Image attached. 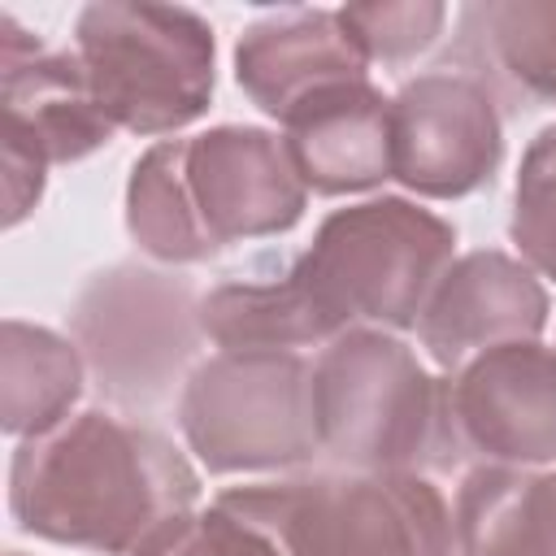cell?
<instances>
[{
  "instance_id": "6da1fadb",
  "label": "cell",
  "mask_w": 556,
  "mask_h": 556,
  "mask_svg": "<svg viewBox=\"0 0 556 556\" xmlns=\"http://www.w3.org/2000/svg\"><path fill=\"white\" fill-rule=\"evenodd\" d=\"M195 473L152 430L78 413L13 456L9 504L22 530L96 552L143 556L187 517Z\"/></svg>"
},
{
  "instance_id": "7a4b0ae2",
  "label": "cell",
  "mask_w": 556,
  "mask_h": 556,
  "mask_svg": "<svg viewBox=\"0 0 556 556\" xmlns=\"http://www.w3.org/2000/svg\"><path fill=\"white\" fill-rule=\"evenodd\" d=\"M452 243V226L434 213L404 200H369L321 226L291 282L321 321L326 339L352 317L413 326L443 282Z\"/></svg>"
},
{
  "instance_id": "3957f363",
  "label": "cell",
  "mask_w": 556,
  "mask_h": 556,
  "mask_svg": "<svg viewBox=\"0 0 556 556\" xmlns=\"http://www.w3.org/2000/svg\"><path fill=\"white\" fill-rule=\"evenodd\" d=\"M78 61L113 130L161 135L204 113L213 96V26L174 4H87Z\"/></svg>"
},
{
  "instance_id": "277c9868",
  "label": "cell",
  "mask_w": 556,
  "mask_h": 556,
  "mask_svg": "<svg viewBox=\"0 0 556 556\" xmlns=\"http://www.w3.org/2000/svg\"><path fill=\"white\" fill-rule=\"evenodd\" d=\"M317 439L361 469H413L443 460L452 400L413 352L374 330H348L313 369Z\"/></svg>"
},
{
  "instance_id": "5b68a950",
  "label": "cell",
  "mask_w": 556,
  "mask_h": 556,
  "mask_svg": "<svg viewBox=\"0 0 556 556\" xmlns=\"http://www.w3.org/2000/svg\"><path fill=\"white\" fill-rule=\"evenodd\" d=\"M222 508L287 556H452L443 500L413 473L226 491Z\"/></svg>"
},
{
  "instance_id": "8992f818",
  "label": "cell",
  "mask_w": 556,
  "mask_h": 556,
  "mask_svg": "<svg viewBox=\"0 0 556 556\" xmlns=\"http://www.w3.org/2000/svg\"><path fill=\"white\" fill-rule=\"evenodd\" d=\"M182 430L208 469L308 460L321 443L313 369L287 352H226L191 378Z\"/></svg>"
},
{
  "instance_id": "52a82bcc",
  "label": "cell",
  "mask_w": 556,
  "mask_h": 556,
  "mask_svg": "<svg viewBox=\"0 0 556 556\" xmlns=\"http://www.w3.org/2000/svg\"><path fill=\"white\" fill-rule=\"evenodd\" d=\"M0 65H4V174L9 222H17L39 195L48 161H78L109 143L113 126L96 104L78 52H39L35 35L0 13Z\"/></svg>"
},
{
  "instance_id": "ba28073f",
  "label": "cell",
  "mask_w": 556,
  "mask_h": 556,
  "mask_svg": "<svg viewBox=\"0 0 556 556\" xmlns=\"http://www.w3.org/2000/svg\"><path fill=\"white\" fill-rule=\"evenodd\" d=\"M74 330L91 374L113 400L139 404L169 387L195 343L191 287L148 269L100 274L78 308Z\"/></svg>"
},
{
  "instance_id": "9c48e42d",
  "label": "cell",
  "mask_w": 556,
  "mask_h": 556,
  "mask_svg": "<svg viewBox=\"0 0 556 556\" xmlns=\"http://www.w3.org/2000/svg\"><path fill=\"white\" fill-rule=\"evenodd\" d=\"M500 117L482 83L434 70L391 100V174L426 195H465L500 165Z\"/></svg>"
},
{
  "instance_id": "30bf717a",
  "label": "cell",
  "mask_w": 556,
  "mask_h": 556,
  "mask_svg": "<svg viewBox=\"0 0 556 556\" xmlns=\"http://www.w3.org/2000/svg\"><path fill=\"white\" fill-rule=\"evenodd\" d=\"M182 182L213 248L287 230L304 208V178L287 143L256 126H217L182 143Z\"/></svg>"
},
{
  "instance_id": "8fae6325",
  "label": "cell",
  "mask_w": 556,
  "mask_h": 556,
  "mask_svg": "<svg viewBox=\"0 0 556 556\" xmlns=\"http://www.w3.org/2000/svg\"><path fill=\"white\" fill-rule=\"evenodd\" d=\"M452 400V426L500 460L539 465L556 456V352L504 343L465 365Z\"/></svg>"
},
{
  "instance_id": "7c38bea8",
  "label": "cell",
  "mask_w": 556,
  "mask_h": 556,
  "mask_svg": "<svg viewBox=\"0 0 556 556\" xmlns=\"http://www.w3.org/2000/svg\"><path fill=\"white\" fill-rule=\"evenodd\" d=\"M365 52L348 35L339 9H287L261 17L243 30L235 48V78L239 87L269 113L291 117L313 96L361 83Z\"/></svg>"
},
{
  "instance_id": "4fadbf2b",
  "label": "cell",
  "mask_w": 556,
  "mask_h": 556,
  "mask_svg": "<svg viewBox=\"0 0 556 556\" xmlns=\"http://www.w3.org/2000/svg\"><path fill=\"white\" fill-rule=\"evenodd\" d=\"M547 300L539 282L500 252H473L456 269L443 274L426 313L421 339L443 365H460L465 356H482L504 343H526L539 334Z\"/></svg>"
},
{
  "instance_id": "5bb4252c",
  "label": "cell",
  "mask_w": 556,
  "mask_h": 556,
  "mask_svg": "<svg viewBox=\"0 0 556 556\" xmlns=\"http://www.w3.org/2000/svg\"><path fill=\"white\" fill-rule=\"evenodd\" d=\"M287 152L317 191H356L391 174V104L361 78L287 117Z\"/></svg>"
},
{
  "instance_id": "9a60e30c",
  "label": "cell",
  "mask_w": 556,
  "mask_h": 556,
  "mask_svg": "<svg viewBox=\"0 0 556 556\" xmlns=\"http://www.w3.org/2000/svg\"><path fill=\"white\" fill-rule=\"evenodd\" d=\"M460 556H556V478L478 469L456 504Z\"/></svg>"
},
{
  "instance_id": "2e32d148",
  "label": "cell",
  "mask_w": 556,
  "mask_h": 556,
  "mask_svg": "<svg viewBox=\"0 0 556 556\" xmlns=\"http://www.w3.org/2000/svg\"><path fill=\"white\" fill-rule=\"evenodd\" d=\"M78 356L48 330L26 321L4 326V430L43 434L65 421L78 395Z\"/></svg>"
},
{
  "instance_id": "e0dca14e",
  "label": "cell",
  "mask_w": 556,
  "mask_h": 556,
  "mask_svg": "<svg viewBox=\"0 0 556 556\" xmlns=\"http://www.w3.org/2000/svg\"><path fill=\"white\" fill-rule=\"evenodd\" d=\"M130 235L165 261H200L217 252L187 200L182 182V143H156L130 178Z\"/></svg>"
},
{
  "instance_id": "ac0fdd59",
  "label": "cell",
  "mask_w": 556,
  "mask_h": 556,
  "mask_svg": "<svg viewBox=\"0 0 556 556\" xmlns=\"http://www.w3.org/2000/svg\"><path fill=\"white\" fill-rule=\"evenodd\" d=\"M339 17L356 39V48L365 52V61L404 65L439 39L447 9L430 0H387V4H348L339 9Z\"/></svg>"
},
{
  "instance_id": "d6986e66",
  "label": "cell",
  "mask_w": 556,
  "mask_h": 556,
  "mask_svg": "<svg viewBox=\"0 0 556 556\" xmlns=\"http://www.w3.org/2000/svg\"><path fill=\"white\" fill-rule=\"evenodd\" d=\"M513 239L534 269L556 278V126H547L521 161Z\"/></svg>"
},
{
  "instance_id": "ffe728a7",
  "label": "cell",
  "mask_w": 556,
  "mask_h": 556,
  "mask_svg": "<svg viewBox=\"0 0 556 556\" xmlns=\"http://www.w3.org/2000/svg\"><path fill=\"white\" fill-rule=\"evenodd\" d=\"M143 556H282V547L217 504L204 517H182L169 526Z\"/></svg>"
},
{
  "instance_id": "44dd1931",
  "label": "cell",
  "mask_w": 556,
  "mask_h": 556,
  "mask_svg": "<svg viewBox=\"0 0 556 556\" xmlns=\"http://www.w3.org/2000/svg\"><path fill=\"white\" fill-rule=\"evenodd\" d=\"M9 556H22V552H9Z\"/></svg>"
}]
</instances>
